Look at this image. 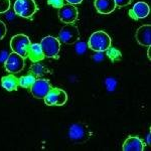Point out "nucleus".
<instances>
[{
	"instance_id": "nucleus-19",
	"label": "nucleus",
	"mask_w": 151,
	"mask_h": 151,
	"mask_svg": "<svg viewBox=\"0 0 151 151\" xmlns=\"http://www.w3.org/2000/svg\"><path fill=\"white\" fill-rule=\"evenodd\" d=\"M30 70H31V74L35 75V77H42V76L47 73V70H45V65L40 64V63H35V65H31Z\"/></svg>"
},
{
	"instance_id": "nucleus-7",
	"label": "nucleus",
	"mask_w": 151,
	"mask_h": 151,
	"mask_svg": "<svg viewBox=\"0 0 151 151\" xmlns=\"http://www.w3.org/2000/svg\"><path fill=\"white\" fill-rule=\"evenodd\" d=\"M24 65H25V58L13 52L9 53L6 60L4 62V68L10 74L20 73L23 70Z\"/></svg>"
},
{
	"instance_id": "nucleus-23",
	"label": "nucleus",
	"mask_w": 151,
	"mask_h": 151,
	"mask_svg": "<svg viewBox=\"0 0 151 151\" xmlns=\"http://www.w3.org/2000/svg\"><path fill=\"white\" fill-rule=\"evenodd\" d=\"M47 4L52 6L53 8L60 9L65 4V0H47Z\"/></svg>"
},
{
	"instance_id": "nucleus-28",
	"label": "nucleus",
	"mask_w": 151,
	"mask_h": 151,
	"mask_svg": "<svg viewBox=\"0 0 151 151\" xmlns=\"http://www.w3.org/2000/svg\"><path fill=\"white\" fill-rule=\"evenodd\" d=\"M69 2V4H73V5H77V4L82 3L83 0H67Z\"/></svg>"
},
{
	"instance_id": "nucleus-9",
	"label": "nucleus",
	"mask_w": 151,
	"mask_h": 151,
	"mask_svg": "<svg viewBox=\"0 0 151 151\" xmlns=\"http://www.w3.org/2000/svg\"><path fill=\"white\" fill-rule=\"evenodd\" d=\"M52 89V85L47 79H36L30 88V93L36 99H43Z\"/></svg>"
},
{
	"instance_id": "nucleus-2",
	"label": "nucleus",
	"mask_w": 151,
	"mask_h": 151,
	"mask_svg": "<svg viewBox=\"0 0 151 151\" xmlns=\"http://www.w3.org/2000/svg\"><path fill=\"white\" fill-rule=\"evenodd\" d=\"M13 9L16 15L22 18H31L37 11V6L35 0H16Z\"/></svg>"
},
{
	"instance_id": "nucleus-13",
	"label": "nucleus",
	"mask_w": 151,
	"mask_h": 151,
	"mask_svg": "<svg viewBox=\"0 0 151 151\" xmlns=\"http://www.w3.org/2000/svg\"><path fill=\"white\" fill-rule=\"evenodd\" d=\"M144 142L137 136H130L123 143L122 149L124 151H143Z\"/></svg>"
},
{
	"instance_id": "nucleus-3",
	"label": "nucleus",
	"mask_w": 151,
	"mask_h": 151,
	"mask_svg": "<svg viewBox=\"0 0 151 151\" xmlns=\"http://www.w3.org/2000/svg\"><path fill=\"white\" fill-rule=\"evenodd\" d=\"M91 132L85 124L75 123L70 126L69 138L75 143H85L90 139Z\"/></svg>"
},
{
	"instance_id": "nucleus-25",
	"label": "nucleus",
	"mask_w": 151,
	"mask_h": 151,
	"mask_svg": "<svg viewBox=\"0 0 151 151\" xmlns=\"http://www.w3.org/2000/svg\"><path fill=\"white\" fill-rule=\"evenodd\" d=\"M6 32H7V28H6L5 23L0 20V40L6 35Z\"/></svg>"
},
{
	"instance_id": "nucleus-12",
	"label": "nucleus",
	"mask_w": 151,
	"mask_h": 151,
	"mask_svg": "<svg viewBox=\"0 0 151 151\" xmlns=\"http://www.w3.org/2000/svg\"><path fill=\"white\" fill-rule=\"evenodd\" d=\"M136 40L142 47H150L151 45V25L144 24L140 26L136 31Z\"/></svg>"
},
{
	"instance_id": "nucleus-16",
	"label": "nucleus",
	"mask_w": 151,
	"mask_h": 151,
	"mask_svg": "<svg viewBox=\"0 0 151 151\" xmlns=\"http://www.w3.org/2000/svg\"><path fill=\"white\" fill-rule=\"evenodd\" d=\"M1 86L8 92L15 91L18 87V79L14 76V74L4 76L1 79Z\"/></svg>"
},
{
	"instance_id": "nucleus-14",
	"label": "nucleus",
	"mask_w": 151,
	"mask_h": 151,
	"mask_svg": "<svg viewBox=\"0 0 151 151\" xmlns=\"http://www.w3.org/2000/svg\"><path fill=\"white\" fill-rule=\"evenodd\" d=\"M94 5L100 14H110L116 9L114 0H95Z\"/></svg>"
},
{
	"instance_id": "nucleus-29",
	"label": "nucleus",
	"mask_w": 151,
	"mask_h": 151,
	"mask_svg": "<svg viewBox=\"0 0 151 151\" xmlns=\"http://www.w3.org/2000/svg\"><path fill=\"white\" fill-rule=\"evenodd\" d=\"M147 143H148V145H150V131L148 132V135H147Z\"/></svg>"
},
{
	"instance_id": "nucleus-21",
	"label": "nucleus",
	"mask_w": 151,
	"mask_h": 151,
	"mask_svg": "<svg viewBox=\"0 0 151 151\" xmlns=\"http://www.w3.org/2000/svg\"><path fill=\"white\" fill-rule=\"evenodd\" d=\"M87 47L88 45L84 42V41L78 40L77 42L75 43V50L78 55H84L87 50Z\"/></svg>"
},
{
	"instance_id": "nucleus-22",
	"label": "nucleus",
	"mask_w": 151,
	"mask_h": 151,
	"mask_svg": "<svg viewBox=\"0 0 151 151\" xmlns=\"http://www.w3.org/2000/svg\"><path fill=\"white\" fill-rule=\"evenodd\" d=\"M10 8V0H0V13H6Z\"/></svg>"
},
{
	"instance_id": "nucleus-11",
	"label": "nucleus",
	"mask_w": 151,
	"mask_h": 151,
	"mask_svg": "<svg viewBox=\"0 0 151 151\" xmlns=\"http://www.w3.org/2000/svg\"><path fill=\"white\" fill-rule=\"evenodd\" d=\"M150 12L149 5L146 2L139 1L134 4V6L129 10L128 14L133 20H138V19H143L148 16Z\"/></svg>"
},
{
	"instance_id": "nucleus-27",
	"label": "nucleus",
	"mask_w": 151,
	"mask_h": 151,
	"mask_svg": "<svg viewBox=\"0 0 151 151\" xmlns=\"http://www.w3.org/2000/svg\"><path fill=\"white\" fill-rule=\"evenodd\" d=\"M7 57H8V53H7L6 52H0V62H1V63H4V62L6 60Z\"/></svg>"
},
{
	"instance_id": "nucleus-10",
	"label": "nucleus",
	"mask_w": 151,
	"mask_h": 151,
	"mask_svg": "<svg viewBox=\"0 0 151 151\" xmlns=\"http://www.w3.org/2000/svg\"><path fill=\"white\" fill-rule=\"evenodd\" d=\"M58 15L60 20L65 24L74 23L78 18L79 11H78L77 7H75L73 4H64L58 9Z\"/></svg>"
},
{
	"instance_id": "nucleus-31",
	"label": "nucleus",
	"mask_w": 151,
	"mask_h": 151,
	"mask_svg": "<svg viewBox=\"0 0 151 151\" xmlns=\"http://www.w3.org/2000/svg\"><path fill=\"white\" fill-rule=\"evenodd\" d=\"M147 57L150 60V47H148V52H147Z\"/></svg>"
},
{
	"instance_id": "nucleus-26",
	"label": "nucleus",
	"mask_w": 151,
	"mask_h": 151,
	"mask_svg": "<svg viewBox=\"0 0 151 151\" xmlns=\"http://www.w3.org/2000/svg\"><path fill=\"white\" fill-rule=\"evenodd\" d=\"M93 60H95V62H101V60H104V55L102 52H96V55H93Z\"/></svg>"
},
{
	"instance_id": "nucleus-4",
	"label": "nucleus",
	"mask_w": 151,
	"mask_h": 151,
	"mask_svg": "<svg viewBox=\"0 0 151 151\" xmlns=\"http://www.w3.org/2000/svg\"><path fill=\"white\" fill-rule=\"evenodd\" d=\"M30 40L24 35H16L10 40V48L13 52L18 53L24 58H27L28 48L30 45Z\"/></svg>"
},
{
	"instance_id": "nucleus-17",
	"label": "nucleus",
	"mask_w": 151,
	"mask_h": 151,
	"mask_svg": "<svg viewBox=\"0 0 151 151\" xmlns=\"http://www.w3.org/2000/svg\"><path fill=\"white\" fill-rule=\"evenodd\" d=\"M36 78L35 75L29 74L26 76H22L18 79V86L24 88V89H30L33 83L35 82Z\"/></svg>"
},
{
	"instance_id": "nucleus-5",
	"label": "nucleus",
	"mask_w": 151,
	"mask_h": 151,
	"mask_svg": "<svg viewBox=\"0 0 151 151\" xmlns=\"http://www.w3.org/2000/svg\"><path fill=\"white\" fill-rule=\"evenodd\" d=\"M58 40L65 45H74L78 40H80V31L73 23L65 24L58 32Z\"/></svg>"
},
{
	"instance_id": "nucleus-30",
	"label": "nucleus",
	"mask_w": 151,
	"mask_h": 151,
	"mask_svg": "<svg viewBox=\"0 0 151 151\" xmlns=\"http://www.w3.org/2000/svg\"><path fill=\"white\" fill-rule=\"evenodd\" d=\"M6 18H7V19H12V18H13V14H12V13H9V16L7 15V16H6Z\"/></svg>"
},
{
	"instance_id": "nucleus-8",
	"label": "nucleus",
	"mask_w": 151,
	"mask_h": 151,
	"mask_svg": "<svg viewBox=\"0 0 151 151\" xmlns=\"http://www.w3.org/2000/svg\"><path fill=\"white\" fill-rule=\"evenodd\" d=\"M43 100L47 106H63L67 103L68 95L64 90L58 88H52Z\"/></svg>"
},
{
	"instance_id": "nucleus-18",
	"label": "nucleus",
	"mask_w": 151,
	"mask_h": 151,
	"mask_svg": "<svg viewBox=\"0 0 151 151\" xmlns=\"http://www.w3.org/2000/svg\"><path fill=\"white\" fill-rule=\"evenodd\" d=\"M106 55L110 58L111 62H118L122 58V53H121L120 50L113 47H110L106 50Z\"/></svg>"
},
{
	"instance_id": "nucleus-15",
	"label": "nucleus",
	"mask_w": 151,
	"mask_h": 151,
	"mask_svg": "<svg viewBox=\"0 0 151 151\" xmlns=\"http://www.w3.org/2000/svg\"><path fill=\"white\" fill-rule=\"evenodd\" d=\"M27 58L32 63H38L45 58L42 48L40 47V43H30L27 52Z\"/></svg>"
},
{
	"instance_id": "nucleus-6",
	"label": "nucleus",
	"mask_w": 151,
	"mask_h": 151,
	"mask_svg": "<svg viewBox=\"0 0 151 151\" xmlns=\"http://www.w3.org/2000/svg\"><path fill=\"white\" fill-rule=\"evenodd\" d=\"M40 47L45 58H57L60 50V42L53 36H45L40 41Z\"/></svg>"
},
{
	"instance_id": "nucleus-1",
	"label": "nucleus",
	"mask_w": 151,
	"mask_h": 151,
	"mask_svg": "<svg viewBox=\"0 0 151 151\" xmlns=\"http://www.w3.org/2000/svg\"><path fill=\"white\" fill-rule=\"evenodd\" d=\"M88 47L96 52H104L111 47V37L103 30L95 31L88 40Z\"/></svg>"
},
{
	"instance_id": "nucleus-24",
	"label": "nucleus",
	"mask_w": 151,
	"mask_h": 151,
	"mask_svg": "<svg viewBox=\"0 0 151 151\" xmlns=\"http://www.w3.org/2000/svg\"><path fill=\"white\" fill-rule=\"evenodd\" d=\"M116 4V7L118 8H122V7H125L129 5V4L132 2V0H114Z\"/></svg>"
},
{
	"instance_id": "nucleus-20",
	"label": "nucleus",
	"mask_w": 151,
	"mask_h": 151,
	"mask_svg": "<svg viewBox=\"0 0 151 151\" xmlns=\"http://www.w3.org/2000/svg\"><path fill=\"white\" fill-rule=\"evenodd\" d=\"M105 86H106L107 90H108L109 92H113L115 91L116 87H117V81L116 79H114V78H107L106 80H105Z\"/></svg>"
}]
</instances>
